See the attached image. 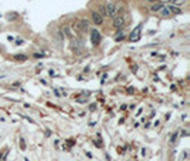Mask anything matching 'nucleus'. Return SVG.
<instances>
[{
    "label": "nucleus",
    "instance_id": "f257e3e1",
    "mask_svg": "<svg viewBox=\"0 0 190 161\" xmlns=\"http://www.w3.org/2000/svg\"><path fill=\"white\" fill-rule=\"evenodd\" d=\"M105 10H106V16L115 17V15H116V3H113V2L106 3L105 5Z\"/></svg>",
    "mask_w": 190,
    "mask_h": 161
},
{
    "label": "nucleus",
    "instance_id": "f03ea898",
    "mask_svg": "<svg viewBox=\"0 0 190 161\" xmlns=\"http://www.w3.org/2000/svg\"><path fill=\"white\" fill-rule=\"evenodd\" d=\"M113 26L116 29H122L124 26V17H123V15H116L113 17Z\"/></svg>",
    "mask_w": 190,
    "mask_h": 161
},
{
    "label": "nucleus",
    "instance_id": "7ed1b4c3",
    "mask_svg": "<svg viewBox=\"0 0 190 161\" xmlns=\"http://www.w3.org/2000/svg\"><path fill=\"white\" fill-rule=\"evenodd\" d=\"M91 20L96 26H100L103 24V16L99 13V12H91Z\"/></svg>",
    "mask_w": 190,
    "mask_h": 161
},
{
    "label": "nucleus",
    "instance_id": "20e7f679",
    "mask_svg": "<svg viewBox=\"0 0 190 161\" xmlns=\"http://www.w3.org/2000/svg\"><path fill=\"white\" fill-rule=\"evenodd\" d=\"M100 33L97 32V30H93L91 32V43L94 44V46H96V44H99L100 43Z\"/></svg>",
    "mask_w": 190,
    "mask_h": 161
},
{
    "label": "nucleus",
    "instance_id": "39448f33",
    "mask_svg": "<svg viewBox=\"0 0 190 161\" xmlns=\"http://www.w3.org/2000/svg\"><path fill=\"white\" fill-rule=\"evenodd\" d=\"M79 24H80V30H81V32H87V30H89V27H90L89 20H80V22H79Z\"/></svg>",
    "mask_w": 190,
    "mask_h": 161
},
{
    "label": "nucleus",
    "instance_id": "423d86ee",
    "mask_svg": "<svg viewBox=\"0 0 190 161\" xmlns=\"http://www.w3.org/2000/svg\"><path fill=\"white\" fill-rule=\"evenodd\" d=\"M167 2H170L171 6H177V7H180V6H184V5L187 3V0H167Z\"/></svg>",
    "mask_w": 190,
    "mask_h": 161
},
{
    "label": "nucleus",
    "instance_id": "0eeeda50",
    "mask_svg": "<svg viewBox=\"0 0 190 161\" xmlns=\"http://www.w3.org/2000/svg\"><path fill=\"white\" fill-rule=\"evenodd\" d=\"M159 15H160V16H163V17H166V16H170L171 13H170V10H169V7H167L166 5H163V7L160 9V12H159Z\"/></svg>",
    "mask_w": 190,
    "mask_h": 161
},
{
    "label": "nucleus",
    "instance_id": "6e6552de",
    "mask_svg": "<svg viewBox=\"0 0 190 161\" xmlns=\"http://www.w3.org/2000/svg\"><path fill=\"white\" fill-rule=\"evenodd\" d=\"M167 7H169V10H170L171 15H180V13H181V9L177 7V6H171V5H170V6H167Z\"/></svg>",
    "mask_w": 190,
    "mask_h": 161
},
{
    "label": "nucleus",
    "instance_id": "1a4fd4ad",
    "mask_svg": "<svg viewBox=\"0 0 190 161\" xmlns=\"http://www.w3.org/2000/svg\"><path fill=\"white\" fill-rule=\"evenodd\" d=\"M139 32H140V26H137V27H136V30L132 33L130 40H137V39H139Z\"/></svg>",
    "mask_w": 190,
    "mask_h": 161
},
{
    "label": "nucleus",
    "instance_id": "9d476101",
    "mask_svg": "<svg viewBox=\"0 0 190 161\" xmlns=\"http://www.w3.org/2000/svg\"><path fill=\"white\" fill-rule=\"evenodd\" d=\"M71 29L76 32V33H80L81 30H80V24H79V22H73L71 23Z\"/></svg>",
    "mask_w": 190,
    "mask_h": 161
},
{
    "label": "nucleus",
    "instance_id": "9b49d317",
    "mask_svg": "<svg viewBox=\"0 0 190 161\" xmlns=\"http://www.w3.org/2000/svg\"><path fill=\"white\" fill-rule=\"evenodd\" d=\"M162 7H163L162 3H160V5H153V6H152V12H153V13H159Z\"/></svg>",
    "mask_w": 190,
    "mask_h": 161
},
{
    "label": "nucleus",
    "instance_id": "f8f14e48",
    "mask_svg": "<svg viewBox=\"0 0 190 161\" xmlns=\"http://www.w3.org/2000/svg\"><path fill=\"white\" fill-rule=\"evenodd\" d=\"M20 145H22V150H24V148H26V143H24V140H23V138H20Z\"/></svg>",
    "mask_w": 190,
    "mask_h": 161
},
{
    "label": "nucleus",
    "instance_id": "ddd939ff",
    "mask_svg": "<svg viewBox=\"0 0 190 161\" xmlns=\"http://www.w3.org/2000/svg\"><path fill=\"white\" fill-rule=\"evenodd\" d=\"M17 60H26V56H16Z\"/></svg>",
    "mask_w": 190,
    "mask_h": 161
}]
</instances>
